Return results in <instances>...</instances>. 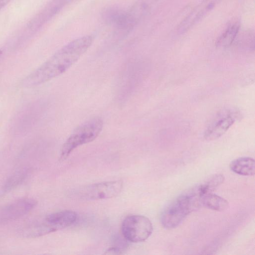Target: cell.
<instances>
[{
	"instance_id": "9c48e42d",
	"label": "cell",
	"mask_w": 255,
	"mask_h": 255,
	"mask_svg": "<svg viewBox=\"0 0 255 255\" xmlns=\"http://www.w3.org/2000/svg\"><path fill=\"white\" fill-rule=\"evenodd\" d=\"M235 122L233 114H228L214 122L206 129L204 138L207 140H213L223 135Z\"/></svg>"
},
{
	"instance_id": "30bf717a",
	"label": "cell",
	"mask_w": 255,
	"mask_h": 255,
	"mask_svg": "<svg viewBox=\"0 0 255 255\" xmlns=\"http://www.w3.org/2000/svg\"><path fill=\"white\" fill-rule=\"evenodd\" d=\"M230 167L234 172L244 176H252L255 171V162L253 158L244 157L232 161Z\"/></svg>"
},
{
	"instance_id": "8fae6325",
	"label": "cell",
	"mask_w": 255,
	"mask_h": 255,
	"mask_svg": "<svg viewBox=\"0 0 255 255\" xmlns=\"http://www.w3.org/2000/svg\"><path fill=\"white\" fill-rule=\"evenodd\" d=\"M201 205L217 211H224L229 207V203L226 199L212 193L206 194L201 197Z\"/></svg>"
},
{
	"instance_id": "8992f818",
	"label": "cell",
	"mask_w": 255,
	"mask_h": 255,
	"mask_svg": "<svg viewBox=\"0 0 255 255\" xmlns=\"http://www.w3.org/2000/svg\"><path fill=\"white\" fill-rule=\"evenodd\" d=\"M151 222L146 217L132 215L123 221L121 231L124 238L132 243L142 242L147 240L152 233Z\"/></svg>"
},
{
	"instance_id": "7c38bea8",
	"label": "cell",
	"mask_w": 255,
	"mask_h": 255,
	"mask_svg": "<svg viewBox=\"0 0 255 255\" xmlns=\"http://www.w3.org/2000/svg\"><path fill=\"white\" fill-rule=\"evenodd\" d=\"M240 28L238 22L230 25L225 31L217 39L216 45L219 47L225 48L229 46L235 40Z\"/></svg>"
},
{
	"instance_id": "2e32d148",
	"label": "cell",
	"mask_w": 255,
	"mask_h": 255,
	"mask_svg": "<svg viewBox=\"0 0 255 255\" xmlns=\"http://www.w3.org/2000/svg\"><path fill=\"white\" fill-rule=\"evenodd\" d=\"M2 54H3V51H2V50H0V58H1V56H2Z\"/></svg>"
},
{
	"instance_id": "277c9868",
	"label": "cell",
	"mask_w": 255,
	"mask_h": 255,
	"mask_svg": "<svg viewBox=\"0 0 255 255\" xmlns=\"http://www.w3.org/2000/svg\"><path fill=\"white\" fill-rule=\"evenodd\" d=\"M200 206L199 200L188 191L165 208L161 216V224L166 229L174 228Z\"/></svg>"
},
{
	"instance_id": "6da1fadb",
	"label": "cell",
	"mask_w": 255,
	"mask_h": 255,
	"mask_svg": "<svg viewBox=\"0 0 255 255\" xmlns=\"http://www.w3.org/2000/svg\"><path fill=\"white\" fill-rule=\"evenodd\" d=\"M94 40V36L88 34L66 44L27 75L22 81V86L26 88L34 87L63 74L89 49Z\"/></svg>"
},
{
	"instance_id": "52a82bcc",
	"label": "cell",
	"mask_w": 255,
	"mask_h": 255,
	"mask_svg": "<svg viewBox=\"0 0 255 255\" xmlns=\"http://www.w3.org/2000/svg\"><path fill=\"white\" fill-rule=\"evenodd\" d=\"M36 201L24 197L0 208V225L17 220L28 213L36 206Z\"/></svg>"
},
{
	"instance_id": "5bb4252c",
	"label": "cell",
	"mask_w": 255,
	"mask_h": 255,
	"mask_svg": "<svg viewBox=\"0 0 255 255\" xmlns=\"http://www.w3.org/2000/svg\"><path fill=\"white\" fill-rule=\"evenodd\" d=\"M122 254L121 249L117 247H113L109 248L105 252V254L108 255H120Z\"/></svg>"
},
{
	"instance_id": "ba28073f",
	"label": "cell",
	"mask_w": 255,
	"mask_h": 255,
	"mask_svg": "<svg viewBox=\"0 0 255 255\" xmlns=\"http://www.w3.org/2000/svg\"><path fill=\"white\" fill-rule=\"evenodd\" d=\"M221 0H203L184 19L178 27L179 31L184 32L202 19Z\"/></svg>"
},
{
	"instance_id": "7a4b0ae2",
	"label": "cell",
	"mask_w": 255,
	"mask_h": 255,
	"mask_svg": "<svg viewBox=\"0 0 255 255\" xmlns=\"http://www.w3.org/2000/svg\"><path fill=\"white\" fill-rule=\"evenodd\" d=\"M103 125V119L95 117L77 127L63 144L60 159H66L76 148L94 140L102 131Z\"/></svg>"
},
{
	"instance_id": "3957f363",
	"label": "cell",
	"mask_w": 255,
	"mask_h": 255,
	"mask_svg": "<svg viewBox=\"0 0 255 255\" xmlns=\"http://www.w3.org/2000/svg\"><path fill=\"white\" fill-rule=\"evenodd\" d=\"M77 219L78 215L75 211H59L31 223L23 232L27 237H37L71 226Z\"/></svg>"
},
{
	"instance_id": "4fadbf2b",
	"label": "cell",
	"mask_w": 255,
	"mask_h": 255,
	"mask_svg": "<svg viewBox=\"0 0 255 255\" xmlns=\"http://www.w3.org/2000/svg\"><path fill=\"white\" fill-rule=\"evenodd\" d=\"M29 173V170L26 168L19 169L10 175L5 181L3 187L4 192H8L22 183L26 178Z\"/></svg>"
},
{
	"instance_id": "9a60e30c",
	"label": "cell",
	"mask_w": 255,
	"mask_h": 255,
	"mask_svg": "<svg viewBox=\"0 0 255 255\" xmlns=\"http://www.w3.org/2000/svg\"><path fill=\"white\" fill-rule=\"evenodd\" d=\"M12 0H0V10L7 5Z\"/></svg>"
},
{
	"instance_id": "5b68a950",
	"label": "cell",
	"mask_w": 255,
	"mask_h": 255,
	"mask_svg": "<svg viewBox=\"0 0 255 255\" xmlns=\"http://www.w3.org/2000/svg\"><path fill=\"white\" fill-rule=\"evenodd\" d=\"M123 187V183L121 180L105 181L75 189L71 195L82 200L107 199L117 196Z\"/></svg>"
}]
</instances>
